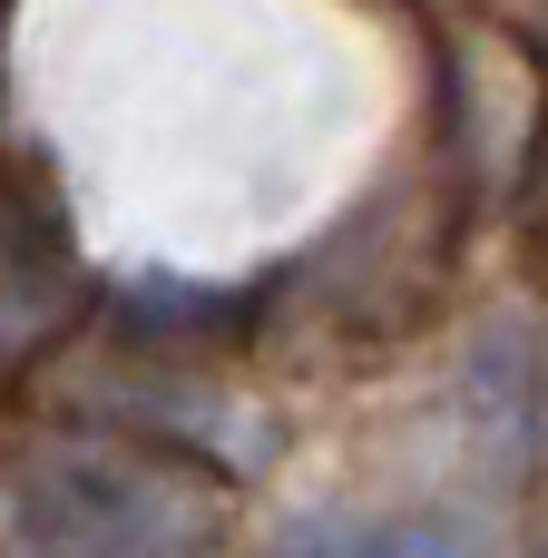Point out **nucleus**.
Instances as JSON below:
<instances>
[{
	"instance_id": "f03ea898",
	"label": "nucleus",
	"mask_w": 548,
	"mask_h": 558,
	"mask_svg": "<svg viewBox=\"0 0 548 558\" xmlns=\"http://www.w3.org/2000/svg\"><path fill=\"white\" fill-rule=\"evenodd\" d=\"M461 402H471V432L500 471H520L539 451V333L529 324H490L471 343V373H461Z\"/></svg>"
},
{
	"instance_id": "f257e3e1",
	"label": "nucleus",
	"mask_w": 548,
	"mask_h": 558,
	"mask_svg": "<svg viewBox=\"0 0 548 558\" xmlns=\"http://www.w3.org/2000/svg\"><path fill=\"white\" fill-rule=\"evenodd\" d=\"M29 558H176L216 530V481L137 441H49L10 481Z\"/></svg>"
}]
</instances>
